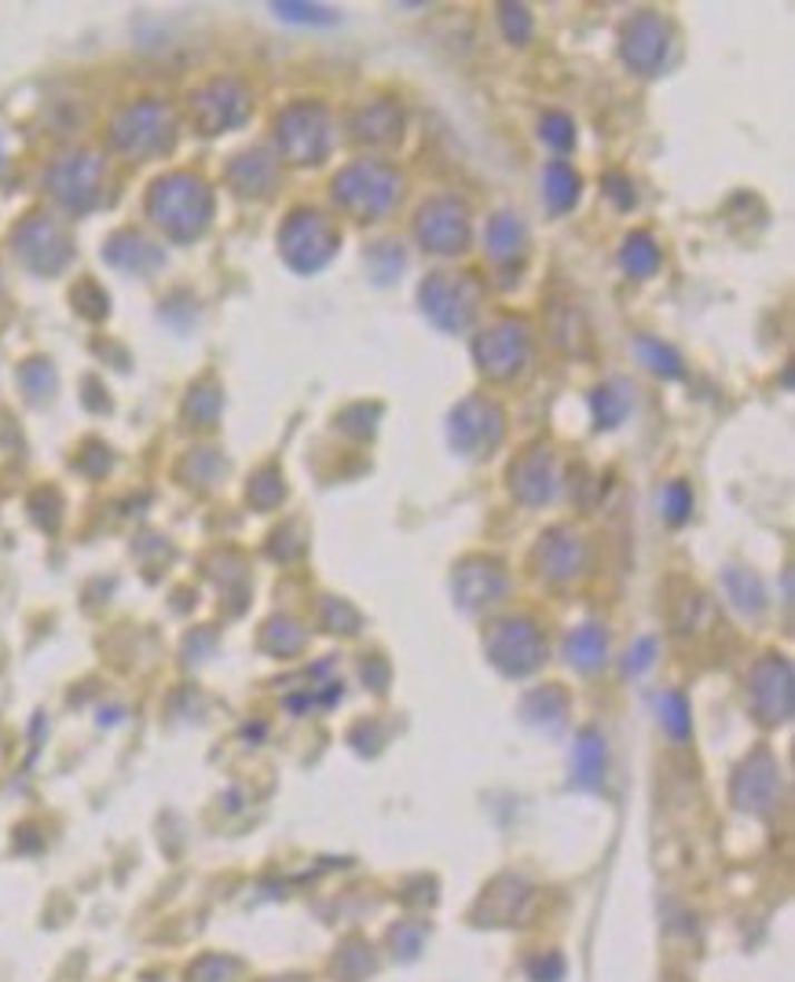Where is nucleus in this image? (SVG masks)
Here are the masks:
<instances>
[{
	"label": "nucleus",
	"mask_w": 795,
	"mask_h": 982,
	"mask_svg": "<svg viewBox=\"0 0 795 982\" xmlns=\"http://www.w3.org/2000/svg\"><path fill=\"white\" fill-rule=\"evenodd\" d=\"M334 198H341V206L360 213V217H374L396 198V180L377 166H356L334 180Z\"/></svg>",
	"instance_id": "1"
},
{
	"label": "nucleus",
	"mask_w": 795,
	"mask_h": 982,
	"mask_svg": "<svg viewBox=\"0 0 795 982\" xmlns=\"http://www.w3.org/2000/svg\"><path fill=\"white\" fill-rule=\"evenodd\" d=\"M419 238L429 249H436V254H459L465 246V213L451 203H436L422 209Z\"/></svg>",
	"instance_id": "2"
},
{
	"label": "nucleus",
	"mask_w": 795,
	"mask_h": 982,
	"mask_svg": "<svg viewBox=\"0 0 795 982\" xmlns=\"http://www.w3.org/2000/svg\"><path fill=\"white\" fill-rule=\"evenodd\" d=\"M477 360H481V367L488 374L510 377L517 371V363L524 360V337H521V331H513V326H499V331H491L484 342L477 345Z\"/></svg>",
	"instance_id": "3"
},
{
	"label": "nucleus",
	"mask_w": 795,
	"mask_h": 982,
	"mask_svg": "<svg viewBox=\"0 0 795 982\" xmlns=\"http://www.w3.org/2000/svg\"><path fill=\"white\" fill-rule=\"evenodd\" d=\"M542 192H547V203L550 209H568L576 203L579 195V176L565 166V161H553V166H547V173H542Z\"/></svg>",
	"instance_id": "4"
},
{
	"label": "nucleus",
	"mask_w": 795,
	"mask_h": 982,
	"mask_svg": "<svg viewBox=\"0 0 795 982\" xmlns=\"http://www.w3.org/2000/svg\"><path fill=\"white\" fill-rule=\"evenodd\" d=\"M624 268L638 279H646L656 268H660V249L649 235H630L624 243Z\"/></svg>",
	"instance_id": "5"
},
{
	"label": "nucleus",
	"mask_w": 795,
	"mask_h": 982,
	"mask_svg": "<svg viewBox=\"0 0 795 982\" xmlns=\"http://www.w3.org/2000/svg\"><path fill=\"white\" fill-rule=\"evenodd\" d=\"M488 246H491V257L495 261H507L513 254H521L524 246V228L517 224V217H495L488 228Z\"/></svg>",
	"instance_id": "6"
},
{
	"label": "nucleus",
	"mask_w": 795,
	"mask_h": 982,
	"mask_svg": "<svg viewBox=\"0 0 795 982\" xmlns=\"http://www.w3.org/2000/svg\"><path fill=\"white\" fill-rule=\"evenodd\" d=\"M638 356L649 363V371L664 374V377H678L681 374V363H678L675 352L667 348V345L649 342V337H641V342H638Z\"/></svg>",
	"instance_id": "7"
},
{
	"label": "nucleus",
	"mask_w": 795,
	"mask_h": 982,
	"mask_svg": "<svg viewBox=\"0 0 795 982\" xmlns=\"http://www.w3.org/2000/svg\"><path fill=\"white\" fill-rule=\"evenodd\" d=\"M627 407H630L627 396H620L616 389H598V393H595V411H598V425H601V430H612V425H620Z\"/></svg>",
	"instance_id": "8"
},
{
	"label": "nucleus",
	"mask_w": 795,
	"mask_h": 982,
	"mask_svg": "<svg viewBox=\"0 0 795 982\" xmlns=\"http://www.w3.org/2000/svg\"><path fill=\"white\" fill-rule=\"evenodd\" d=\"M664 513L671 524H681L693 513V491L686 484H667L664 491Z\"/></svg>",
	"instance_id": "9"
},
{
	"label": "nucleus",
	"mask_w": 795,
	"mask_h": 982,
	"mask_svg": "<svg viewBox=\"0 0 795 982\" xmlns=\"http://www.w3.org/2000/svg\"><path fill=\"white\" fill-rule=\"evenodd\" d=\"M542 140H547L550 147H558V150H565V147H572V121L568 118H561V115H547L542 118Z\"/></svg>",
	"instance_id": "10"
},
{
	"label": "nucleus",
	"mask_w": 795,
	"mask_h": 982,
	"mask_svg": "<svg viewBox=\"0 0 795 982\" xmlns=\"http://www.w3.org/2000/svg\"><path fill=\"white\" fill-rule=\"evenodd\" d=\"M275 11H283L286 19H297V22H334V11H326V8H305V4H275Z\"/></svg>",
	"instance_id": "11"
},
{
	"label": "nucleus",
	"mask_w": 795,
	"mask_h": 982,
	"mask_svg": "<svg viewBox=\"0 0 795 982\" xmlns=\"http://www.w3.org/2000/svg\"><path fill=\"white\" fill-rule=\"evenodd\" d=\"M502 22H507V33L513 41H528V33H532V22H528L524 8H502Z\"/></svg>",
	"instance_id": "12"
}]
</instances>
